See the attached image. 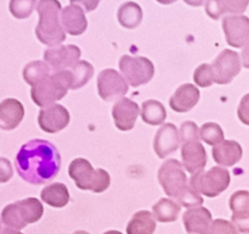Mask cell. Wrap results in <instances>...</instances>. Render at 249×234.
<instances>
[{
	"label": "cell",
	"mask_w": 249,
	"mask_h": 234,
	"mask_svg": "<svg viewBox=\"0 0 249 234\" xmlns=\"http://www.w3.org/2000/svg\"><path fill=\"white\" fill-rule=\"evenodd\" d=\"M226 41L232 48H243L249 41V19L245 15H232L223 20Z\"/></svg>",
	"instance_id": "7c38bea8"
},
{
	"label": "cell",
	"mask_w": 249,
	"mask_h": 234,
	"mask_svg": "<svg viewBox=\"0 0 249 234\" xmlns=\"http://www.w3.org/2000/svg\"><path fill=\"white\" fill-rule=\"evenodd\" d=\"M230 184V172L220 165L204 172L191 176L190 185L207 197H215L226 190Z\"/></svg>",
	"instance_id": "52a82bcc"
},
{
	"label": "cell",
	"mask_w": 249,
	"mask_h": 234,
	"mask_svg": "<svg viewBox=\"0 0 249 234\" xmlns=\"http://www.w3.org/2000/svg\"><path fill=\"white\" fill-rule=\"evenodd\" d=\"M40 197L45 204L60 209L70 201V192L63 183H53L41 190Z\"/></svg>",
	"instance_id": "603a6c76"
},
{
	"label": "cell",
	"mask_w": 249,
	"mask_h": 234,
	"mask_svg": "<svg viewBox=\"0 0 249 234\" xmlns=\"http://www.w3.org/2000/svg\"><path fill=\"white\" fill-rule=\"evenodd\" d=\"M156 217L150 211H139L126 226L128 234H152L156 231Z\"/></svg>",
	"instance_id": "7402d4cb"
},
{
	"label": "cell",
	"mask_w": 249,
	"mask_h": 234,
	"mask_svg": "<svg viewBox=\"0 0 249 234\" xmlns=\"http://www.w3.org/2000/svg\"><path fill=\"white\" fill-rule=\"evenodd\" d=\"M82 51L77 45H56L50 46L44 53V60L50 65L53 72L68 70L79 62Z\"/></svg>",
	"instance_id": "30bf717a"
},
{
	"label": "cell",
	"mask_w": 249,
	"mask_h": 234,
	"mask_svg": "<svg viewBox=\"0 0 249 234\" xmlns=\"http://www.w3.org/2000/svg\"><path fill=\"white\" fill-rule=\"evenodd\" d=\"M118 21L124 28L134 29L141 23L142 21V10L140 5L134 1H126L121 5L118 9Z\"/></svg>",
	"instance_id": "cb8c5ba5"
},
{
	"label": "cell",
	"mask_w": 249,
	"mask_h": 234,
	"mask_svg": "<svg viewBox=\"0 0 249 234\" xmlns=\"http://www.w3.org/2000/svg\"><path fill=\"white\" fill-rule=\"evenodd\" d=\"M194 80L201 88L211 87L213 83H215L213 66L209 63H202L201 66H198L194 72Z\"/></svg>",
	"instance_id": "4dcf8cb0"
},
{
	"label": "cell",
	"mask_w": 249,
	"mask_h": 234,
	"mask_svg": "<svg viewBox=\"0 0 249 234\" xmlns=\"http://www.w3.org/2000/svg\"><path fill=\"white\" fill-rule=\"evenodd\" d=\"M119 70L131 87L146 84L155 76L152 61L143 56H122L119 60Z\"/></svg>",
	"instance_id": "ba28073f"
},
{
	"label": "cell",
	"mask_w": 249,
	"mask_h": 234,
	"mask_svg": "<svg viewBox=\"0 0 249 234\" xmlns=\"http://www.w3.org/2000/svg\"><path fill=\"white\" fill-rule=\"evenodd\" d=\"M180 139L181 143L189 140H199L201 139V129L195 122L186 121L180 126Z\"/></svg>",
	"instance_id": "1f68e13d"
},
{
	"label": "cell",
	"mask_w": 249,
	"mask_h": 234,
	"mask_svg": "<svg viewBox=\"0 0 249 234\" xmlns=\"http://www.w3.org/2000/svg\"><path fill=\"white\" fill-rule=\"evenodd\" d=\"M241 61H242L243 67L249 70V41L243 46L242 54H241Z\"/></svg>",
	"instance_id": "60d3db41"
},
{
	"label": "cell",
	"mask_w": 249,
	"mask_h": 234,
	"mask_svg": "<svg viewBox=\"0 0 249 234\" xmlns=\"http://www.w3.org/2000/svg\"><path fill=\"white\" fill-rule=\"evenodd\" d=\"M201 139L208 145H216L224 140V131L218 123L207 122L201 127Z\"/></svg>",
	"instance_id": "f1b7e54d"
},
{
	"label": "cell",
	"mask_w": 249,
	"mask_h": 234,
	"mask_svg": "<svg viewBox=\"0 0 249 234\" xmlns=\"http://www.w3.org/2000/svg\"><path fill=\"white\" fill-rule=\"evenodd\" d=\"M51 67L45 60L44 61H32L27 63L23 68V78L26 83H28L31 87H34L41 80L48 78L51 75Z\"/></svg>",
	"instance_id": "4316f807"
},
{
	"label": "cell",
	"mask_w": 249,
	"mask_h": 234,
	"mask_svg": "<svg viewBox=\"0 0 249 234\" xmlns=\"http://www.w3.org/2000/svg\"><path fill=\"white\" fill-rule=\"evenodd\" d=\"M240 55L236 51L225 49L218 55V58L212 63L214 71L215 83L218 84H229L233 78L240 73L242 65Z\"/></svg>",
	"instance_id": "8fae6325"
},
{
	"label": "cell",
	"mask_w": 249,
	"mask_h": 234,
	"mask_svg": "<svg viewBox=\"0 0 249 234\" xmlns=\"http://www.w3.org/2000/svg\"><path fill=\"white\" fill-rule=\"evenodd\" d=\"M199 100V90L194 84H182L170 98L169 105L175 112H187L196 106Z\"/></svg>",
	"instance_id": "44dd1931"
},
{
	"label": "cell",
	"mask_w": 249,
	"mask_h": 234,
	"mask_svg": "<svg viewBox=\"0 0 249 234\" xmlns=\"http://www.w3.org/2000/svg\"><path fill=\"white\" fill-rule=\"evenodd\" d=\"M68 175L79 189L102 193L111 184L108 172L102 168L94 170L91 163L85 158H75L68 167Z\"/></svg>",
	"instance_id": "277c9868"
},
{
	"label": "cell",
	"mask_w": 249,
	"mask_h": 234,
	"mask_svg": "<svg viewBox=\"0 0 249 234\" xmlns=\"http://www.w3.org/2000/svg\"><path fill=\"white\" fill-rule=\"evenodd\" d=\"M141 117L145 123L151 126H160L167 118V111L162 102L157 100H147L141 107Z\"/></svg>",
	"instance_id": "83f0119b"
},
{
	"label": "cell",
	"mask_w": 249,
	"mask_h": 234,
	"mask_svg": "<svg viewBox=\"0 0 249 234\" xmlns=\"http://www.w3.org/2000/svg\"><path fill=\"white\" fill-rule=\"evenodd\" d=\"M185 229L187 233H211V227L213 223L212 214L208 209L203 206L191 207L182 214Z\"/></svg>",
	"instance_id": "e0dca14e"
},
{
	"label": "cell",
	"mask_w": 249,
	"mask_h": 234,
	"mask_svg": "<svg viewBox=\"0 0 249 234\" xmlns=\"http://www.w3.org/2000/svg\"><path fill=\"white\" fill-rule=\"evenodd\" d=\"M70 112L65 106L53 104L41 109L38 115L39 127L46 133H57L70 123Z\"/></svg>",
	"instance_id": "4fadbf2b"
},
{
	"label": "cell",
	"mask_w": 249,
	"mask_h": 234,
	"mask_svg": "<svg viewBox=\"0 0 249 234\" xmlns=\"http://www.w3.org/2000/svg\"><path fill=\"white\" fill-rule=\"evenodd\" d=\"M228 12L232 15H241L247 10L249 0H225Z\"/></svg>",
	"instance_id": "8d00e7d4"
},
{
	"label": "cell",
	"mask_w": 249,
	"mask_h": 234,
	"mask_svg": "<svg viewBox=\"0 0 249 234\" xmlns=\"http://www.w3.org/2000/svg\"><path fill=\"white\" fill-rule=\"evenodd\" d=\"M61 23L66 33L71 36H80L88 28V20L84 9L78 5L71 4L61 10Z\"/></svg>",
	"instance_id": "ac0fdd59"
},
{
	"label": "cell",
	"mask_w": 249,
	"mask_h": 234,
	"mask_svg": "<svg viewBox=\"0 0 249 234\" xmlns=\"http://www.w3.org/2000/svg\"><path fill=\"white\" fill-rule=\"evenodd\" d=\"M204 7L207 15L213 20H219L228 12L225 0H207Z\"/></svg>",
	"instance_id": "836d02e7"
},
{
	"label": "cell",
	"mask_w": 249,
	"mask_h": 234,
	"mask_svg": "<svg viewBox=\"0 0 249 234\" xmlns=\"http://www.w3.org/2000/svg\"><path fill=\"white\" fill-rule=\"evenodd\" d=\"M158 180L165 194L179 201L189 190L187 176L182 163L175 158L165 160L158 171Z\"/></svg>",
	"instance_id": "8992f818"
},
{
	"label": "cell",
	"mask_w": 249,
	"mask_h": 234,
	"mask_svg": "<svg viewBox=\"0 0 249 234\" xmlns=\"http://www.w3.org/2000/svg\"><path fill=\"white\" fill-rule=\"evenodd\" d=\"M0 162H1V177H0V182L5 183L6 180H9L10 178L12 177L11 163H10L5 157H1Z\"/></svg>",
	"instance_id": "ab89813d"
},
{
	"label": "cell",
	"mask_w": 249,
	"mask_h": 234,
	"mask_svg": "<svg viewBox=\"0 0 249 234\" xmlns=\"http://www.w3.org/2000/svg\"><path fill=\"white\" fill-rule=\"evenodd\" d=\"M36 4V0H10L9 10L14 17L24 20L31 16Z\"/></svg>",
	"instance_id": "f546056e"
},
{
	"label": "cell",
	"mask_w": 249,
	"mask_h": 234,
	"mask_svg": "<svg viewBox=\"0 0 249 234\" xmlns=\"http://www.w3.org/2000/svg\"><path fill=\"white\" fill-rule=\"evenodd\" d=\"M101 0H71V4L78 5L82 9H84L85 12L94 11L97 6H99Z\"/></svg>",
	"instance_id": "f35d334b"
},
{
	"label": "cell",
	"mask_w": 249,
	"mask_h": 234,
	"mask_svg": "<svg viewBox=\"0 0 249 234\" xmlns=\"http://www.w3.org/2000/svg\"><path fill=\"white\" fill-rule=\"evenodd\" d=\"M160 4H163V5H169V4H173V2L178 1V0H157Z\"/></svg>",
	"instance_id": "7bdbcfd3"
},
{
	"label": "cell",
	"mask_w": 249,
	"mask_h": 234,
	"mask_svg": "<svg viewBox=\"0 0 249 234\" xmlns=\"http://www.w3.org/2000/svg\"><path fill=\"white\" fill-rule=\"evenodd\" d=\"M140 114V107L129 98H121L117 100L112 109L114 124L119 131H130L135 126V122Z\"/></svg>",
	"instance_id": "5bb4252c"
},
{
	"label": "cell",
	"mask_w": 249,
	"mask_h": 234,
	"mask_svg": "<svg viewBox=\"0 0 249 234\" xmlns=\"http://www.w3.org/2000/svg\"><path fill=\"white\" fill-rule=\"evenodd\" d=\"M237 232L233 223L225 219H214L211 227V233H230L235 234Z\"/></svg>",
	"instance_id": "d590c367"
},
{
	"label": "cell",
	"mask_w": 249,
	"mask_h": 234,
	"mask_svg": "<svg viewBox=\"0 0 249 234\" xmlns=\"http://www.w3.org/2000/svg\"><path fill=\"white\" fill-rule=\"evenodd\" d=\"M180 133L173 123H165L160 127L155 136L153 149L160 158H165L168 155L178 150L180 145Z\"/></svg>",
	"instance_id": "9a60e30c"
},
{
	"label": "cell",
	"mask_w": 249,
	"mask_h": 234,
	"mask_svg": "<svg viewBox=\"0 0 249 234\" xmlns=\"http://www.w3.org/2000/svg\"><path fill=\"white\" fill-rule=\"evenodd\" d=\"M68 89H71V83L67 71L65 70L53 72L40 83L32 87L31 95L39 107H45L63 99Z\"/></svg>",
	"instance_id": "5b68a950"
},
{
	"label": "cell",
	"mask_w": 249,
	"mask_h": 234,
	"mask_svg": "<svg viewBox=\"0 0 249 234\" xmlns=\"http://www.w3.org/2000/svg\"><path fill=\"white\" fill-rule=\"evenodd\" d=\"M128 80L113 68L101 71L97 77V92L100 98L107 102L117 101L128 93Z\"/></svg>",
	"instance_id": "9c48e42d"
},
{
	"label": "cell",
	"mask_w": 249,
	"mask_h": 234,
	"mask_svg": "<svg viewBox=\"0 0 249 234\" xmlns=\"http://www.w3.org/2000/svg\"><path fill=\"white\" fill-rule=\"evenodd\" d=\"M184 1L186 2L187 5H190V6H201V5H203L207 0H184Z\"/></svg>",
	"instance_id": "b9f144b4"
},
{
	"label": "cell",
	"mask_w": 249,
	"mask_h": 234,
	"mask_svg": "<svg viewBox=\"0 0 249 234\" xmlns=\"http://www.w3.org/2000/svg\"><path fill=\"white\" fill-rule=\"evenodd\" d=\"M182 165L191 175L204 170L207 165V153L199 140H189L181 145Z\"/></svg>",
	"instance_id": "2e32d148"
},
{
	"label": "cell",
	"mask_w": 249,
	"mask_h": 234,
	"mask_svg": "<svg viewBox=\"0 0 249 234\" xmlns=\"http://www.w3.org/2000/svg\"><path fill=\"white\" fill-rule=\"evenodd\" d=\"M231 222L240 233H249V209L243 211L232 212Z\"/></svg>",
	"instance_id": "e575fe53"
},
{
	"label": "cell",
	"mask_w": 249,
	"mask_h": 234,
	"mask_svg": "<svg viewBox=\"0 0 249 234\" xmlns=\"http://www.w3.org/2000/svg\"><path fill=\"white\" fill-rule=\"evenodd\" d=\"M152 211L158 222L168 223V222L177 221L181 211V205L172 199L163 197L157 204L153 205Z\"/></svg>",
	"instance_id": "d4e9b609"
},
{
	"label": "cell",
	"mask_w": 249,
	"mask_h": 234,
	"mask_svg": "<svg viewBox=\"0 0 249 234\" xmlns=\"http://www.w3.org/2000/svg\"><path fill=\"white\" fill-rule=\"evenodd\" d=\"M237 115L243 124L249 126V94H246L241 100L237 109Z\"/></svg>",
	"instance_id": "74e56055"
},
{
	"label": "cell",
	"mask_w": 249,
	"mask_h": 234,
	"mask_svg": "<svg viewBox=\"0 0 249 234\" xmlns=\"http://www.w3.org/2000/svg\"><path fill=\"white\" fill-rule=\"evenodd\" d=\"M19 177L33 185L50 182L61 168V155L53 143L33 139L21 146L15 160Z\"/></svg>",
	"instance_id": "6da1fadb"
},
{
	"label": "cell",
	"mask_w": 249,
	"mask_h": 234,
	"mask_svg": "<svg viewBox=\"0 0 249 234\" xmlns=\"http://www.w3.org/2000/svg\"><path fill=\"white\" fill-rule=\"evenodd\" d=\"M230 209L232 212L243 211L249 209V192L238 190L230 197Z\"/></svg>",
	"instance_id": "d6a6232c"
},
{
	"label": "cell",
	"mask_w": 249,
	"mask_h": 234,
	"mask_svg": "<svg viewBox=\"0 0 249 234\" xmlns=\"http://www.w3.org/2000/svg\"><path fill=\"white\" fill-rule=\"evenodd\" d=\"M66 71H67L68 78H70L71 89L73 90L84 87L91 79L92 76H94V67H92V65L84 60H80L77 65Z\"/></svg>",
	"instance_id": "484cf974"
},
{
	"label": "cell",
	"mask_w": 249,
	"mask_h": 234,
	"mask_svg": "<svg viewBox=\"0 0 249 234\" xmlns=\"http://www.w3.org/2000/svg\"><path fill=\"white\" fill-rule=\"evenodd\" d=\"M213 158L218 165L224 167H230L236 165L242 158L243 150L242 146L235 140H223L219 144L214 145Z\"/></svg>",
	"instance_id": "ffe728a7"
},
{
	"label": "cell",
	"mask_w": 249,
	"mask_h": 234,
	"mask_svg": "<svg viewBox=\"0 0 249 234\" xmlns=\"http://www.w3.org/2000/svg\"><path fill=\"white\" fill-rule=\"evenodd\" d=\"M61 4L58 0H39L36 4L39 21L36 36L48 46H56L66 40V31L61 23Z\"/></svg>",
	"instance_id": "7a4b0ae2"
},
{
	"label": "cell",
	"mask_w": 249,
	"mask_h": 234,
	"mask_svg": "<svg viewBox=\"0 0 249 234\" xmlns=\"http://www.w3.org/2000/svg\"><path fill=\"white\" fill-rule=\"evenodd\" d=\"M24 116L23 105L17 99H4L0 104V127L4 131H11L18 127Z\"/></svg>",
	"instance_id": "d6986e66"
},
{
	"label": "cell",
	"mask_w": 249,
	"mask_h": 234,
	"mask_svg": "<svg viewBox=\"0 0 249 234\" xmlns=\"http://www.w3.org/2000/svg\"><path fill=\"white\" fill-rule=\"evenodd\" d=\"M43 212V205L36 197H28L7 205L1 212V223L7 228L2 232L18 233L27 224L38 222Z\"/></svg>",
	"instance_id": "3957f363"
}]
</instances>
